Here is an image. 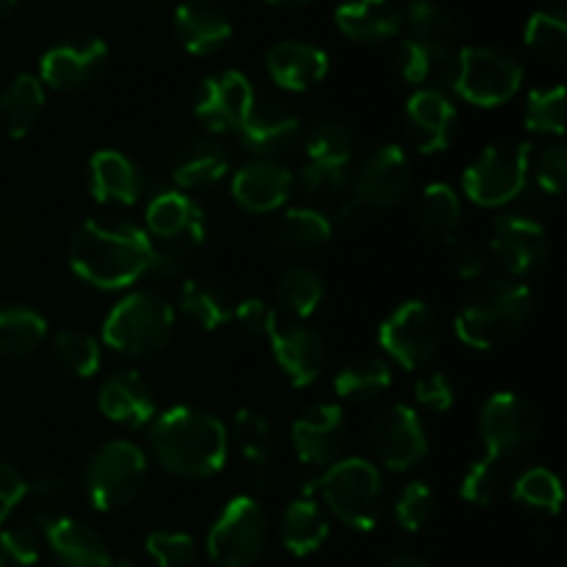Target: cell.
<instances>
[{
    "mask_svg": "<svg viewBox=\"0 0 567 567\" xmlns=\"http://www.w3.org/2000/svg\"><path fill=\"white\" fill-rule=\"evenodd\" d=\"M266 3H275V6H302V3H310V0H266Z\"/></svg>",
    "mask_w": 567,
    "mask_h": 567,
    "instance_id": "62",
    "label": "cell"
},
{
    "mask_svg": "<svg viewBox=\"0 0 567 567\" xmlns=\"http://www.w3.org/2000/svg\"><path fill=\"white\" fill-rule=\"evenodd\" d=\"M435 515V493L426 482H410L393 502V518L404 532H421Z\"/></svg>",
    "mask_w": 567,
    "mask_h": 567,
    "instance_id": "48",
    "label": "cell"
},
{
    "mask_svg": "<svg viewBox=\"0 0 567 567\" xmlns=\"http://www.w3.org/2000/svg\"><path fill=\"white\" fill-rule=\"evenodd\" d=\"M255 105V89L244 72L227 70L205 78L199 86L194 111L197 120L208 127L210 133L241 131L249 111Z\"/></svg>",
    "mask_w": 567,
    "mask_h": 567,
    "instance_id": "16",
    "label": "cell"
},
{
    "mask_svg": "<svg viewBox=\"0 0 567 567\" xmlns=\"http://www.w3.org/2000/svg\"><path fill=\"white\" fill-rule=\"evenodd\" d=\"M33 524L42 532V543H48L50 554L61 567H109L111 551L94 526L70 515L39 513Z\"/></svg>",
    "mask_w": 567,
    "mask_h": 567,
    "instance_id": "18",
    "label": "cell"
},
{
    "mask_svg": "<svg viewBox=\"0 0 567 567\" xmlns=\"http://www.w3.org/2000/svg\"><path fill=\"white\" fill-rule=\"evenodd\" d=\"M299 186L313 199H338L349 188V166L308 161L299 175Z\"/></svg>",
    "mask_w": 567,
    "mask_h": 567,
    "instance_id": "51",
    "label": "cell"
},
{
    "mask_svg": "<svg viewBox=\"0 0 567 567\" xmlns=\"http://www.w3.org/2000/svg\"><path fill=\"white\" fill-rule=\"evenodd\" d=\"M380 347L404 371L426 369L443 343V321L430 302L408 299L380 324Z\"/></svg>",
    "mask_w": 567,
    "mask_h": 567,
    "instance_id": "10",
    "label": "cell"
},
{
    "mask_svg": "<svg viewBox=\"0 0 567 567\" xmlns=\"http://www.w3.org/2000/svg\"><path fill=\"white\" fill-rule=\"evenodd\" d=\"M97 404L114 424L147 426L155 419V393L138 371H114L105 377Z\"/></svg>",
    "mask_w": 567,
    "mask_h": 567,
    "instance_id": "24",
    "label": "cell"
},
{
    "mask_svg": "<svg viewBox=\"0 0 567 567\" xmlns=\"http://www.w3.org/2000/svg\"><path fill=\"white\" fill-rule=\"evenodd\" d=\"M393 66H396V72L402 75V81L413 83V86L430 81L432 70H435V64H432L430 55H426L419 44L410 42V39H404V42L396 48Z\"/></svg>",
    "mask_w": 567,
    "mask_h": 567,
    "instance_id": "54",
    "label": "cell"
},
{
    "mask_svg": "<svg viewBox=\"0 0 567 567\" xmlns=\"http://www.w3.org/2000/svg\"><path fill=\"white\" fill-rule=\"evenodd\" d=\"M347 443V419L341 404H313L291 426V446L299 463L310 468H330L341 460Z\"/></svg>",
    "mask_w": 567,
    "mask_h": 567,
    "instance_id": "17",
    "label": "cell"
},
{
    "mask_svg": "<svg viewBox=\"0 0 567 567\" xmlns=\"http://www.w3.org/2000/svg\"><path fill=\"white\" fill-rule=\"evenodd\" d=\"M271 341V354L293 388H308L324 374L327 341L313 327H282Z\"/></svg>",
    "mask_w": 567,
    "mask_h": 567,
    "instance_id": "21",
    "label": "cell"
},
{
    "mask_svg": "<svg viewBox=\"0 0 567 567\" xmlns=\"http://www.w3.org/2000/svg\"><path fill=\"white\" fill-rule=\"evenodd\" d=\"M227 426L208 410L172 408L155 415L150 449L155 463L181 480H210L227 463Z\"/></svg>",
    "mask_w": 567,
    "mask_h": 567,
    "instance_id": "2",
    "label": "cell"
},
{
    "mask_svg": "<svg viewBox=\"0 0 567 567\" xmlns=\"http://www.w3.org/2000/svg\"><path fill=\"white\" fill-rule=\"evenodd\" d=\"M382 567H430V563H424L421 557H413V554H396V557L388 559Z\"/></svg>",
    "mask_w": 567,
    "mask_h": 567,
    "instance_id": "59",
    "label": "cell"
},
{
    "mask_svg": "<svg viewBox=\"0 0 567 567\" xmlns=\"http://www.w3.org/2000/svg\"><path fill=\"white\" fill-rule=\"evenodd\" d=\"M491 252L509 271V277L520 280L546 266L548 255H551V241H548V230L537 219L504 214L493 219Z\"/></svg>",
    "mask_w": 567,
    "mask_h": 567,
    "instance_id": "15",
    "label": "cell"
},
{
    "mask_svg": "<svg viewBox=\"0 0 567 567\" xmlns=\"http://www.w3.org/2000/svg\"><path fill=\"white\" fill-rule=\"evenodd\" d=\"M341 524L354 532H374L385 515V485L374 463L341 457L324 468L313 487Z\"/></svg>",
    "mask_w": 567,
    "mask_h": 567,
    "instance_id": "4",
    "label": "cell"
},
{
    "mask_svg": "<svg viewBox=\"0 0 567 567\" xmlns=\"http://www.w3.org/2000/svg\"><path fill=\"white\" fill-rule=\"evenodd\" d=\"M413 186V166L399 144H382L360 166L354 177V205L371 210H393L408 199Z\"/></svg>",
    "mask_w": 567,
    "mask_h": 567,
    "instance_id": "13",
    "label": "cell"
},
{
    "mask_svg": "<svg viewBox=\"0 0 567 567\" xmlns=\"http://www.w3.org/2000/svg\"><path fill=\"white\" fill-rule=\"evenodd\" d=\"M175 332V308L155 291H133L111 308L103 341L125 358H153Z\"/></svg>",
    "mask_w": 567,
    "mask_h": 567,
    "instance_id": "5",
    "label": "cell"
},
{
    "mask_svg": "<svg viewBox=\"0 0 567 567\" xmlns=\"http://www.w3.org/2000/svg\"><path fill=\"white\" fill-rule=\"evenodd\" d=\"M269 548V518L258 498L236 496L225 504L205 540L216 567H255Z\"/></svg>",
    "mask_w": 567,
    "mask_h": 567,
    "instance_id": "8",
    "label": "cell"
},
{
    "mask_svg": "<svg viewBox=\"0 0 567 567\" xmlns=\"http://www.w3.org/2000/svg\"><path fill=\"white\" fill-rule=\"evenodd\" d=\"M402 28H408L410 42L419 44L430 55L435 70L457 55V22L443 6L432 3V0H415L404 11Z\"/></svg>",
    "mask_w": 567,
    "mask_h": 567,
    "instance_id": "25",
    "label": "cell"
},
{
    "mask_svg": "<svg viewBox=\"0 0 567 567\" xmlns=\"http://www.w3.org/2000/svg\"><path fill=\"white\" fill-rule=\"evenodd\" d=\"M144 548H147L155 567H197L199 563L197 540L186 532L155 529L144 540Z\"/></svg>",
    "mask_w": 567,
    "mask_h": 567,
    "instance_id": "47",
    "label": "cell"
},
{
    "mask_svg": "<svg viewBox=\"0 0 567 567\" xmlns=\"http://www.w3.org/2000/svg\"><path fill=\"white\" fill-rule=\"evenodd\" d=\"M42 554V532L33 520L3 524L0 529V567H33Z\"/></svg>",
    "mask_w": 567,
    "mask_h": 567,
    "instance_id": "46",
    "label": "cell"
},
{
    "mask_svg": "<svg viewBox=\"0 0 567 567\" xmlns=\"http://www.w3.org/2000/svg\"><path fill=\"white\" fill-rule=\"evenodd\" d=\"M369 449L374 454V463L382 468L396 471H413L415 465L424 463L426 452H430V441H426V430L421 424L419 413L410 404H391L382 410L369 426Z\"/></svg>",
    "mask_w": 567,
    "mask_h": 567,
    "instance_id": "12",
    "label": "cell"
},
{
    "mask_svg": "<svg viewBox=\"0 0 567 567\" xmlns=\"http://www.w3.org/2000/svg\"><path fill=\"white\" fill-rule=\"evenodd\" d=\"M17 3H20V0H0V17H6V14H9V11L14 9Z\"/></svg>",
    "mask_w": 567,
    "mask_h": 567,
    "instance_id": "61",
    "label": "cell"
},
{
    "mask_svg": "<svg viewBox=\"0 0 567 567\" xmlns=\"http://www.w3.org/2000/svg\"><path fill=\"white\" fill-rule=\"evenodd\" d=\"M504 485V471L502 465L493 457L476 460L471 463V468L465 471L463 485H460V493H463L465 502L476 504V507H491L498 496H502Z\"/></svg>",
    "mask_w": 567,
    "mask_h": 567,
    "instance_id": "49",
    "label": "cell"
},
{
    "mask_svg": "<svg viewBox=\"0 0 567 567\" xmlns=\"http://www.w3.org/2000/svg\"><path fill=\"white\" fill-rule=\"evenodd\" d=\"M332 221L319 208H291L269 225L271 247L286 255L319 252L330 244Z\"/></svg>",
    "mask_w": 567,
    "mask_h": 567,
    "instance_id": "30",
    "label": "cell"
},
{
    "mask_svg": "<svg viewBox=\"0 0 567 567\" xmlns=\"http://www.w3.org/2000/svg\"><path fill=\"white\" fill-rule=\"evenodd\" d=\"M28 480L20 474V468H14L11 463L0 460V526L11 518L17 504L25 498Z\"/></svg>",
    "mask_w": 567,
    "mask_h": 567,
    "instance_id": "55",
    "label": "cell"
},
{
    "mask_svg": "<svg viewBox=\"0 0 567 567\" xmlns=\"http://www.w3.org/2000/svg\"><path fill=\"white\" fill-rule=\"evenodd\" d=\"M25 238V225L17 216H0V244L3 247H17Z\"/></svg>",
    "mask_w": 567,
    "mask_h": 567,
    "instance_id": "58",
    "label": "cell"
},
{
    "mask_svg": "<svg viewBox=\"0 0 567 567\" xmlns=\"http://www.w3.org/2000/svg\"><path fill=\"white\" fill-rule=\"evenodd\" d=\"M529 177H535L537 188L548 197H563L567 186V147L563 142L546 144L529 161Z\"/></svg>",
    "mask_w": 567,
    "mask_h": 567,
    "instance_id": "50",
    "label": "cell"
},
{
    "mask_svg": "<svg viewBox=\"0 0 567 567\" xmlns=\"http://www.w3.org/2000/svg\"><path fill=\"white\" fill-rule=\"evenodd\" d=\"M415 216H419V227L426 238L437 244H454L460 221H463V203L452 186L432 183L421 192Z\"/></svg>",
    "mask_w": 567,
    "mask_h": 567,
    "instance_id": "35",
    "label": "cell"
},
{
    "mask_svg": "<svg viewBox=\"0 0 567 567\" xmlns=\"http://www.w3.org/2000/svg\"><path fill=\"white\" fill-rule=\"evenodd\" d=\"M109 567H142L136 563V559H111V565Z\"/></svg>",
    "mask_w": 567,
    "mask_h": 567,
    "instance_id": "60",
    "label": "cell"
},
{
    "mask_svg": "<svg viewBox=\"0 0 567 567\" xmlns=\"http://www.w3.org/2000/svg\"><path fill=\"white\" fill-rule=\"evenodd\" d=\"M233 319H236L238 324H241V330L252 338H271L280 330V327H277V310L271 308L266 299L258 297L241 299V302L236 305Z\"/></svg>",
    "mask_w": 567,
    "mask_h": 567,
    "instance_id": "52",
    "label": "cell"
},
{
    "mask_svg": "<svg viewBox=\"0 0 567 567\" xmlns=\"http://www.w3.org/2000/svg\"><path fill=\"white\" fill-rule=\"evenodd\" d=\"M177 310L186 316L188 321L199 327V330H219L236 313V302L230 293L216 282L205 280H186L181 286V302Z\"/></svg>",
    "mask_w": 567,
    "mask_h": 567,
    "instance_id": "37",
    "label": "cell"
},
{
    "mask_svg": "<svg viewBox=\"0 0 567 567\" xmlns=\"http://www.w3.org/2000/svg\"><path fill=\"white\" fill-rule=\"evenodd\" d=\"M457 109L443 89H419L404 109V131L410 147L419 153H441L452 144Z\"/></svg>",
    "mask_w": 567,
    "mask_h": 567,
    "instance_id": "19",
    "label": "cell"
},
{
    "mask_svg": "<svg viewBox=\"0 0 567 567\" xmlns=\"http://www.w3.org/2000/svg\"><path fill=\"white\" fill-rule=\"evenodd\" d=\"M48 338V321L39 310L25 305L0 308V360L28 358Z\"/></svg>",
    "mask_w": 567,
    "mask_h": 567,
    "instance_id": "36",
    "label": "cell"
},
{
    "mask_svg": "<svg viewBox=\"0 0 567 567\" xmlns=\"http://www.w3.org/2000/svg\"><path fill=\"white\" fill-rule=\"evenodd\" d=\"M147 482V457L131 441H109L89 457L83 491L97 513H116L133 504Z\"/></svg>",
    "mask_w": 567,
    "mask_h": 567,
    "instance_id": "6",
    "label": "cell"
},
{
    "mask_svg": "<svg viewBox=\"0 0 567 567\" xmlns=\"http://www.w3.org/2000/svg\"><path fill=\"white\" fill-rule=\"evenodd\" d=\"M391 365L382 358H377V354H360V358L349 360L336 374V382H332L336 396L354 404L377 402V399L391 391Z\"/></svg>",
    "mask_w": 567,
    "mask_h": 567,
    "instance_id": "34",
    "label": "cell"
},
{
    "mask_svg": "<svg viewBox=\"0 0 567 567\" xmlns=\"http://www.w3.org/2000/svg\"><path fill=\"white\" fill-rule=\"evenodd\" d=\"M480 437L487 449V457L496 463L518 460L535 449L540 437V415L535 404L518 393H493L480 410Z\"/></svg>",
    "mask_w": 567,
    "mask_h": 567,
    "instance_id": "11",
    "label": "cell"
},
{
    "mask_svg": "<svg viewBox=\"0 0 567 567\" xmlns=\"http://www.w3.org/2000/svg\"><path fill=\"white\" fill-rule=\"evenodd\" d=\"M144 225L150 238H175L192 230H208L203 208L183 192L155 194L144 210Z\"/></svg>",
    "mask_w": 567,
    "mask_h": 567,
    "instance_id": "32",
    "label": "cell"
},
{
    "mask_svg": "<svg viewBox=\"0 0 567 567\" xmlns=\"http://www.w3.org/2000/svg\"><path fill=\"white\" fill-rule=\"evenodd\" d=\"M535 313V293L518 277H493L463 299L454 330L471 349H496L518 336Z\"/></svg>",
    "mask_w": 567,
    "mask_h": 567,
    "instance_id": "3",
    "label": "cell"
},
{
    "mask_svg": "<svg viewBox=\"0 0 567 567\" xmlns=\"http://www.w3.org/2000/svg\"><path fill=\"white\" fill-rule=\"evenodd\" d=\"M208 230H192L175 238H150V271L161 280H177L188 275L203 249Z\"/></svg>",
    "mask_w": 567,
    "mask_h": 567,
    "instance_id": "39",
    "label": "cell"
},
{
    "mask_svg": "<svg viewBox=\"0 0 567 567\" xmlns=\"http://www.w3.org/2000/svg\"><path fill=\"white\" fill-rule=\"evenodd\" d=\"M61 493H64V480H61L55 471H39L33 480H28L25 496L37 498V502L50 504V502H55Z\"/></svg>",
    "mask_w": 567,
    "mask_h": 567,
    "instance_id": "57",
    "label": "cell"
},
{
    "mask_svg": "<svg viewBox=\"0 0 567 567\" xmlns=\"http://www.w3.org/2000/svg\"><path fill=\"white\" fill-rule=\"evenodd\" d=\"M415 402L430 413H446L454 404L452 380L441 371H426L415 380Z\"/></svg>",
    "mask_w": 567,
    "mask_h": 567,
    "instance_id": "53",
    "label": "cell"
},
{
    "mask_svg": "<svg viewBox=\"0 0 567 567\" xmlns=\"http://www.w3.org/2000/svg\"><path fill=\"white\" fill-rule=\"evenodd\" d=\"M524 83V66L507 50L491 44H471L457 50L449 86L471 105L496 109L509 103Z\"/></svg>",
    "mask_w": 567,
    "mask_h": 567,
    "instance_id": "7",
    "label": "cell"
},
{
    "mask_svg": "<svg viewBox=\"0 0 567 567\" xmlns=\"http://www.w3.org/2000/svg\"><path fill=\"white\" fill-rule=\"evenodd\" d=\"M175 37L192 55H210L230 42V17L208 0H192L177 6Z\"/></svg>",
    "mask_w": 567,
    "mask_h": 567,
    "instance_id": "27",
    "label": "cell"
},
{
    "mask_svg": "<svg viewBox=\"0 0 567 567\" xmlns=\"http://www.w3.org/2000/svg\"><path fill=\"white\" fill-rule=\"evenodd\" d=\"M404 11L393 0H347L336 9V25L347 39L380 44L402 31Z\"/></svg>",
    "mask_w": 567,
    "mask_h": 567,
    "instance_id": "26",
    "label": "cell"
},
{
    "mask_svg": "<svg viewBox=\"0 0 567 567\" xmlns=\"http://www.w3.org/2000/svg\"><path fill=\"white\" fill-rule=\"evenodd\" d=\"M266 70L286 92H310L330 72V55L310 42L288 39L266 50Z\"/></svg>",
    "mask_w": 567,
    "mask_h": 567,
    "instance_id": "22",
    "label": "cell"
},
{
    "mask_svg": "<svg viewBox=\"0 0 567 567\" xmlns=\"http://www.w3.org/2000/svg\"><path fill=\"white\" fill-rule=\"evenodd\" d=\"M526 48L540 61L554 66H563L567 59V14L563 6L540 9L526 22Z\"/></svg>",
    "mask_w": 567,
    "mask_h": 567,
    "instance_id": "40",
    "label": "cell"
},
{
    "mask_svg": "<svg viewBox=\"0 0 567 567\" xmlns=\"http://www.w3.org/2000/svg\"><path fill=\"white\" fill-rule=\"evenodd\" d=\"M358 138L349 125L338 120H321L305 136V150H308V161H319V164H336L349 166L352 161Z\"/></svg>",
    "mask_w": 567,
    "mask_h": 567,
    "instance_id": "42",
    "label": "cell"
},
{
    "mask_svg": "<svg viewBox=\"0 0 567 567\" xmlns=\"http://www.w3.org/2000/svg\"><path fill=\"white\" fill-rule=\"evenodd\" d=\"M50 354H53V360L66 374L81 377V380H89V377L100 371L97 338L83 330H75V327L55 332L53 341H50Z\"/></svg>",
    "mask_w": 567,
    "mask_h": 567,
    "instance_id": "41",
    "label": "cell"
},
{
    "mask_svg": "<svg viewBox=\"0 0 567 567\" xmlns=\"http://www.w3.org/2000/svg\"><path fill=\"white\" fill-rule=\"evenodd\" d=\"M524 122L532 133L540 136H563L565 133V86L535 89L526 100Z\"/></svg>",
    "mask_w": 567,
    "mask_h": 567,
    "instance_id": "45",
    "label": "cell"
},
{
    "mask_svg": "<svg viewBox=\"0 0 567 567\" xmlns=\"http://www.w3.org/2000/svg\"><path fill=\"white\" fill-rule=\"evenodd\" d=\"M275 299L282 313L293 316V319H308L324 299V280L319 271L308 269V266H291L277 277Z\"/></svg>",
    "mask_w": 567,
    "mask_h": 567,
    "instance_id": "38",
    "label": "cell"
},
{
    "mask_svg": "<svg viewBox=\"0 0 567 567\" xmlns=\"http://www.w3.org/2000/svg\"><path fill=\"white\" fill-rule=\"evenodd\" d=\"M44 109V83L31 72L17 75L0 94V125L6 136L22 138L37 127Z\"/></svg>",
    "mask_w": 567,
    "mask_h": 567,
    "instance_id": "33",
    "label": "cell"
},
{
    "mask_svg": "<svg viewBox=\"0 0 567 567\" xmlns=\"http://www.w3.org/2000/svg\"><path fill=\"white\" fill-rule=\"evenodd\" d=\"M532 147L524 142L487 144L463 175V192L482 208H502L513 203L529 181Z\"/></svg>",
    "mask_w": 567,
    "mask_h": 567,
    "instance_id": "9",
    "label": "cell"
},
{
    "mask_svg": "<svg viewBox=\"0 0 567 567\" xmlns=\"http://www.w3.org/2000/svg\"><path fill=\"white\" fill-rule=\"evenodd\" d=\"M70 269L100 291H120L150 271V236L122 216H94L70 238Z\"/></svg>",
    "mask_w": 567,
    "mask_h": 567,
    "instance_id": "1",
    "label": "cell"
},
{
    "mask_svg": "<svg viewBox=\"0 0 567 567\" xmlns=\"http://www.w3.org/2000/svg\"><path fill=\"white\" fill-rule=\"evenodd\" d=\"M172 181L181 188H208L230 172V155L216 138L197 136L175 150L169 161Z\"/></svg>",
    "mask_w": 567,
    "mask_h": 567,
    "instance_id": "29",
    "label": "cell"
},
{
    "mask_svg": "<svg viewBox=\"0 0 567 567\" xmlns=\"http://www.w3.org/2000/svg\"><path fill=\"white\" fill-rule=\"evenodd\" d=\"M330 537V520L313 498H293L280 518V540L293 557H310Z\"/></svg>",
    "mask_w": 567,
    "mask_h": 567,
    "instance_id": "31",
    "label": "cell"
},
{
    "mask_svg": "<svg viewBox=\"0 0 567 567\" xmlns=\"http://www.w3.org/2000/svg\"><path fill=\"white\" fill-rule=\"evenodd\" d=\"M233 441H236L244 460L252 463L255 468H264L275 454V430H271L269 419L258 410H238L236 419H233Z\"/></svg>",
    "mask_w": 567,
    "mask_h": 567,
    "instance_id": "44",
    "label": "cell"
},
{
    "mask_svg": "<svg viewBox=\"0 0 567 567\" xmlns=\"http://www.w3.org/2000/svg\"><path fill=\"white\" fill-rule=\"evenodd\" d=\"M89 188L103 205H133L144 192L138 166L120 150H100L89 161Z\"/></svg>",
    "mask_w": 567,
    "mask_h": 567,
    "instance_id": "28",
    "label": "cell"
},
{
    "mask_svg": "<svg viewBox=\"0 0 567 567\" xmlns=\"http://www.w3.org/2000/svg\"><path fill=\"white\" fill-rule=\"evenodd\" d=\"M293 175L275 158H255L233 175V199L252 214H271L291 197Z\"/></svg>",
    "mask_w": 567,
    "mask_h": 567,
    "instance_id": "20",
    "label": "cell"
},
{
    "mask_svg": "<svg viewBox=\"0 0 567 567\" xmlns=\"http://www.w3.org/2000/svg\"><path fill=\"white\" fill-rule=\"evenodd\" d=\"M109 64V44L100 37H70L53 44L39 61V81L55 92H81L103 75Z\"/></svg>",
    "mask_w": 567,
    "mask_h": 567,
    "instance_id": "14",
    "label": "cell"
},
{
    "mask_svg": "<svg viewBox=\"0 0 567 567\" xmlns=\"http://www.w3.org/2000/svg\"><path fill=\"white\" fill-rule=\"evenodd\" d=\"M302 136V122L288 105L258 103L255 100L247 122L241 125V142L258 158H280Z\"/></svg>",
    "mask_w": 567,
    "mask_h": 567,
    "instance_id": "23",
    "label": "cell"
},
{
    "mask_svg": "<svg viewBox=\"0 0 567 567\" xmlns=\"http://www.w3.org/2000/svg\"><path fill=\"white\" fill-rule=\"evenodd\" d=\"M513 498L518 504H524L526 509H532V513L557 515L563 509L565 491L563 482H559V476L554 471L537 465V468H526L513 482Z\"/></svg>",
    "mask_w": 567,
    "mask_h": 567,
    "instance_id": "43",
    "label": "cell"
},
{
    "mask_svg": "<svg viewBox=\"0 0 567 567\" xmlns=\"http://www.w3.org/2000/svg\"><path fill=\"white\" fill-rule=\"evenodd\" d=\"M487 255L480 244H457L454 247V271L460 280H476L485 271Z\"/></svg>",
    "mask_w": 567,
    "mask_h": 567,
    "instance_id": "56",
    "label": "cell"
}]
</instances>
